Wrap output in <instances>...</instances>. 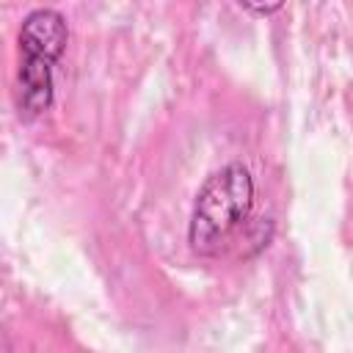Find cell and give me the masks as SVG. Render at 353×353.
I'll use <instances>...</instances> for the list:
<instances>
[{"mask_svg":"<svg viewBox=\"0 0 353 353\" xmlns=\"http://www.w3.org/2000/svg\"><path fill=\"white\" fill-rule=\"evenodd\" d=\"M254 210V179L243 163H229L201 185L190 226L188 243L199 256H215L229 237L248 221Z\"/></svg>","mask_w":353,"mask_h":353,"instance_id":"6da1fadb","label":"cell"},{"mask_svg":"<svg viewBox=\"0 0 353 353\" xmlns=\"http://www.w3.org/2000/svg\"><path fill=\"white\" fill-rule=\"evenodd\" d=\"M69 41L66 19L52 8H36L19 28L17 110L25 121L39 119L52 105V66Z\"/></svg>","mask_w":353,"mask_h":353,"instance_id":"7a4b0ae2","label":"cell"},{"mask_svg":"<svg viewBox=\"0 0 353 353\" xmlns=\"http://www.w3.org/2000/svg\"><path fill=\"white\" fill-rule=\"evenodd\" d=\"M245 11H251V14H256V17H270V14H276L281 6H284V0H237Z\"/></svg>","mask_w":353,"mask_h":353,"instance_id":"3957f363","label":"cell"}]
</instances>
